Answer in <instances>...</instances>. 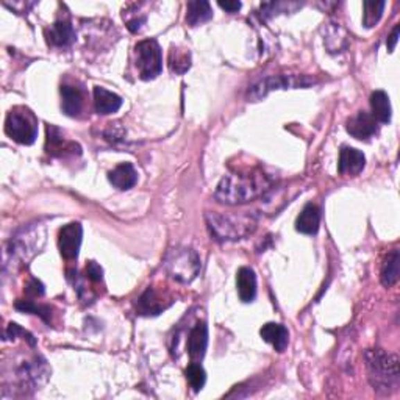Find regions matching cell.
Returning a JSON list of instances; mask_svg holds the SVG:
<instances>
[{"label": "cell", "mask_w": 400, "mask_h": 400, "mask_svg": "<svg viewBox=\"0 0 400 400\" xmlns=\"http://www.w3.org/2000/svg\"><path fill=\"white\" fill-rule=\"evenodd\" d=\"M399 33H400V26H396L392 28L391 35L388 36V41H386V47H388V52H394V49H396V44L399 41Z\"/></svg>", "instance_id": "f546056e"}, {"label": "cell", "mask_w": 400, "mask_h": 400, "mask_svg": "<svg viewBox=\"0 0 400 400\" xmlns=\"http://www.w3.org/2000/svg\"><path fill=\"white\" fill-rule=\"evenodd\" d=\"M220 8L225 10L227 13H238L241 10V2H219Z\"/></svg>", "instance_id": "4dcf8cb0"}, {"label": "cell", "mask_w": 400, "mask_h": 400, "mask_svg": "<svg viewBox=\"0 0 400 400\" xmlns=\"http://www.w3.org/2000/svg\"><path fill=\"white\" fill-rule=\"evenodd\" d=\"M371 107H372V118L381 122V124H388L391 121V102L390 97L385 91H374L371 94Z\"/></svg>", "instance_id": "ffe728a7"}, {"label": "cell", "mask_w": 400, "mask_h": 400, "mask_svg": "<svg viewBox=\"0 0 400 400\" xmlns=\"http://www.w3.org/2000/svg\"><path fill=\"white\" fill-rule=\"evenodd\" d=\"M108 180L113 184L114 188H118L121 191L130 189L138 182V172L134 169V166L132 163H121L119 166L110 172Z\"/></svg>", "instance_id": "7c38bea8"}, {"label": "cell", "mask_w": 400, "mask_h": 400, "mask_svg": "<svg viewBox=\"0 0 400 400\" xmlns=\"http://www.w3.org/2000/svg\"><path fill=\"white\" fill-rule=\"evenodd\" d=\"M213 17L211 5L205 2V0H194V2L188 3V13L186 22L191 27H197L200 24L208 22Z\"/></svg>", "instance_id": "7402d4cb"}, {"label": "cell", "mask_w": 400, "mask_h": 400, "mask_svg": "<svg viewBox=\"0 0 400 400\" xmlns=\"http://www.w3.org/2000/svg\"><path fill=\"white\" fill-rule=\"evenodd\" d=\"M321 225V210L315 204L305 205L302 213L295 219V230L305 235H315Z\"/></svg>", "instance_id": "4fadbf2b"}, {"label": "cell", "mask_w": 400, "mask_h": 400, "mask_svg": "<svg viewBox=\"0 0 400 400\" xmlns=\"http://www.w3.org/2000/svg\"><path fill=\"white\" fill-rule=\"evenodd\" d=\"M164 269L178 283H191L200 270L199 255L193 249H172L164 260Z\"/></svg>", "instance_id": "277c9868"}, {"label": "cell", "mask_w": 400, "mask_h": 400, "mask_svg": "<svg viewBox=\"0 0 400 400\" xmlns=\"http://www.w3.org/2000/svg\"><path fill=\"white\" fill-rule=\"evenodd\" d=\"M86 275L91 281L98 283L103 279V269L96 261H89L88 266H86Z\"/></svg>", "instance_id": "83f0119b"}, {"label": "cell", "mask_w": 400, "mask_h": 400, "mask_svg": "<svg viewBox=\"0 0 400 400\" xmlns=\"http://www.w3.org/2000/svg\"><path fill=\"white\" fill-rule=\"evenodd\" d=\"M386 7L385 2H365L363 3V8H365V13H363V26L366 28H372L379 24L381 19V15H383V10Z\"/></svg>", "instance_id": "cb8c5ba5"}, {"label": "cell", "mask_w": 400, "mask_h": 400, "mask_svg": "<svg viewBox=\"0 0 400 400\" xmlns=\"http://www.w3.org/2000/svg\"><path fill=\"white\" fill-rule=\"evenodd\" d=\"M61 97H63V110L67 116L76 118V116L82 113L85 105L82 89L72 85H63L61 86Z\"/></svg>", "instance_id": "e0dca14e"}, {"label": "cell", "mask_w": 400, "mask_h": 400, "mask_svg": "<svg viewBox=\"0 0 400 400\" xmlns=\"http://www.w3.org/2000/svg\"><path fill=\"white\" fill-rule=\"evenodd\" d=\"M366 158L363 152L354 149V147H342L340 152V163H338V172L341 175H358L365 169Z\"/></svg>", "instance_id": "8fae6325"}, {"label": "cell", "mask_w": 400, "mask_h": 400, "mask_svg": "<svg viewBox=\"0 0 400 400\" xmlns=\"http://www.w3.org/2000/svg\"><path fill=\"white\" fill-rule=\"evenodd\" d=\"M16 308L26 313H33V315H38L40 318L44 319L46 322H51V308L49 306H41L36 305L33 300H17Z\"/></svg>", "instance_id": "4316f807"}, {"label": "cell", "mask_w": 400, "mask_h": 400, "mask_svg": "<svg viewBox=\"0 0 400 400\" xmlns=\"http://www.w3.org/2000/svg\"><path fill=\"white\" fill-rule=\"evenodd\" d=\"M169 67L174 73H184L191 67L189 52L180 51V49H172L169 52Z\"/></svg>", "instance_id": "d4e9b609"}, {"label": "cell", "mask_w": 400, "mask_h": 400, "mask_svg": "<svg viewBox=\"0 0 400 400\" xmlns=\"http://www.w3.org/2000/svg\"><path fill=\"white\" fill-rule=\"evenodd\" d=\"M94 107L98 114H112L122 107V98L116 92L108 91L102 86L94 88Z\"/></svg>", "instance_id": "5bb4252c"}, {"label": "cell", "mask_w": 400, "mask_h": 400, "mask_svg": "<svg viewBox=\"0 0 400 400\" xmlns=\"http://www.w3.org/2000/svg\"><path fill=\"white\" fill-rule=\"evenodd\" d=\"M184 374H186V380L189 386L193 388L195 392H199L202 388L205 386L207 374L204 371V367H202L197 361L191 363V365L186 367V371H184Z\"/></svg>", "instance_id": "484cf974"}, {"label": "cell", "mask_w": 400, "mask_h": 400, "mask_svg": "<svg viewBox=\"0 0 400 400\" xmlns=\"http://www.w3.org/2000/svg\"><path fill=\"white\" fill-rule=\"evenodd\" d=\"M260 335L264 341L270 344V346L277 350V352H283L289 342V331L285 325L281 324L269 322L266 325H263Z\"/></svg>", "instance_id": "9a60e30c"}, {"label": "cell", "mask_w": 400, "mask_h": 400, "mask_svg": "<svg viewBox=\"0 0 400 400\" xmlns=\"http://www.w3.org/2000/svg\"><path fill=\"white\" fill-rule=\"evenodd\" d=\"M399 263H400V255L397 249L390 252L388 256L385 258L383 264H381V270H380V280H381V285H383L385 288H391L397 283Z\"/></svg>", "instance_id": "44dd1931"}, {"label": "cell", "mask_w": 400, "mask_h": 400, "mask_svg": "<svg viewBox=\"0 0 400 400\" xmlns=\"http://www.w3.org/2000/svg\"><path fill=\"white\" fill-rule=\"evenodd\" d=\"M5 133L19 144H33L38 137V119L28 108L16 107L5 119Z\"/></svg>", "instance_id": "5b68a950"}, {"label": "cell", "mask_w": 400, "mask_h": 400, "mask_svg": "<svg viewBox=\"0 0 400 400\" xmlns=\"http://www.w3.org/2000/svg\"><path fill=\"white\" fill-rule=\"evenodd\" d=\"M83 229L78 223H71L64 225L60 230L58 235V247L61 255L66 260H76L80 252V245H82Z\"/></svg>", "instance_id": "ba28073f"}, {"label": "cell", "mask_w": 400, "mask_h": 400, "mask_svg": "<svg viewBox=\"0 0 400 400\" xmlns=\"http://www.w3.org/2000/svg\"><path fill=\"white\" fill-rule=\"evenodd\" d=\"M311 80L306 78L305 76L295 77V76H272V77H266L260 80V82L254 83L249 88L247 92V98H252V101L256 102L260 98L266 97L270 91L274 89H288V88H306L310 86Z\"/></svg>", "instance_id": "52a82bcc"}, {"label": "cell", "mask_w": 400, "mask_h": 400, "mask_svg": "<svg viewBox=\"0 0 400 400\" xmlns=\"http://www.w3.org/2000/svg\"><path fill=\"white\" fill-rule=\"evenodd\" d=\"M26 293L30 297H41V295H44V285L40 280L32 279L26 288Z\"/></svg>", "instance_id": "f1b7e54d"}, {"label": "cell", "mask_w": 400, "mask_h": 400, "mask_svg": "<svg viewBox=\"0 0 400 400\" xmlns=\"http://www.w3.org/2000/svg\"><path fill=\"white\" fill-rule=\"evenodd\" d=\"M80 150V147L73 143H67V141L61 137L58 128L52 125L47 127V152L52 155L63 157L66 153H76L73 150Z\"/></svg>", "instance_id": "d6986e66"}, {"label": "cell", "mask_w": 400, "mask_h": 400, "mask_svg": "<svg viewBox=\"0 0 400 400\" xmlns=\"http://www.w3.org/2000/svg\"><path fill=\"white\" fill-rule=\"evenodd\" d=\"M134 57H137V69L143 80H153L162 73V47L155 40L139 41L134 47Z\"/></svg>", "instance_id": "8992f818"}, {"label": "cell", "mask_w": 400, "mask_h": 400, "mask_svg": "<svg viewBox=\"0 0 400 400\" xmlns=\"http://www.w3.org/2000/svg\"><path fill=\"white\" fill-rule=\"evenodd\" d=\"M272 186L270 178L263 171L255 169L243 174L225 175L219 182L214 199L225 205H241L258 199Z\"/></svg>", "instance_id": "6da1fadb"}, {"label": "cell", "mask_w": 400, "mask_h": 400, "mask_svg": "<svg viewBox=\"0 0 400 400\" xmlns=\"http://www.w3.org/2000/svg\"><path fill=\"white\" fill-rule=\"evenodd\" d=\"M208 347V327L205 322H197L188 335L186 349L193 361H200Z\"/></svg>", "instance_id": "9c48e42d"}, {"label": "cell", "mask_w": 400, "mask_h": 400, "mask_svg": "<svg viewBox=\"0 0 400 400\" xmlns=\"http://www.w3.org/2000/svg\"><path fill=\"white\" fill-rule=\"evenodd\" d=\"M168 306L169 304H164L162 295L153 288L147 289L139 299V311L143 313V315H158V313H162L163 310L168 308Z\"/></svg>", "instance_id": "603a6c76"}, {"label": "cell", "mask_w": 400, "mask_h": 400, "mask_svg": "<svg viewBox=\"0 0 400 400\" xmlns=\"http://www.w3.org/2000/svg\"><path fill=\"white\" fill-rule=\"evenodd\" d=\"M236 286L238 294L241 297L243 302L249 304L254 302L256 297V275L254 269L250 268H241L236 274Z\"/></svg>", "instance_id": "2e32d148"}, {"label": "cell", "mask_w": 400, "mask_h": 400, "mask_svg": "<svg viewBox=\"0 0 400 400\" xmlns=\"http://www.w3.org/2000/svg\"><path fill=\"white\" fill-rule=\"evenodd\" d=\"M369 381L383 394L397 390L399 386V358L396 355L386 354L381 349H372L366 352Z\"/></svg>", "instance_id": "7a4b0ae2"}, {"label": "cell", "mask_w": 400, "mask_h": 400, "mask_svg": "<svg viewBox=\"0 0 400 400\" xmlns=\"http://www.w3.org/2000/svg\"><path fill=\"white\" fill-rule=\"evenodd\" d=\"M205 219L211 236L218 241H236L252 235L256 229V220L252 214L208 213Z\"/></svg>", "instance_id": "3957f363"}, {"label": "cell", "mask_w": 400, "mask_h": 400, "mask_svg": "<svg viewBox=\"0 0 400 400\" xmlns=\"http://www.w3.org/2000/svg\"><path fill=\"white\" fill-rule=\"evenodd\" d=\"M76 41V32L71 22L58 21L55 22L47 32V42L57 47H67Z\"/></svg>", "instance_id": "ac0fdd59"}, {"label": "cell", "mask_w": 400, "mask_h": 400, "mask_svg": "<svg viewBox=\"0 0 400 400\" xmlns=\"http://www.w3.org/2000/svg\"><path fill=\"white\" fill-rule=\"evenodd\" d=\"M347 132L356 139H367L377 133V121H375L371 114L366 112L356 113L354 118L347 121Z\"/></svg>", "instance_id": "30bf717a"}]
</instances>
